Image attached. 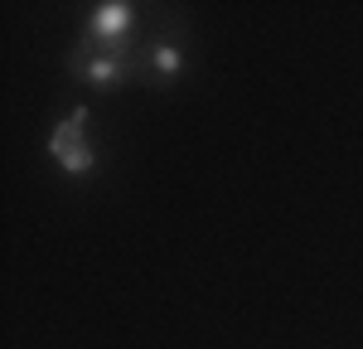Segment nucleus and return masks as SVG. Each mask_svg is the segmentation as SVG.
I'll use <instances>...</instances> for the list:
<instances>
[{
  "label": "nucleus",
  "instance_id": "nucleus-4",
  "mask_svg": "<svg viewBox=\"0 0 363 349\" xmlns=\"http://www.w3.org/2000/svg\"><path fill=\"white\" fill-rule=\"evenodd\" d=\"M184 68H189V39H184L179 25H169L165 34H155V39L140 49V83L169 87V83H179Z\"/></svg>",
  "mask_w": 363,
  "mask_h": 349
},
{
  "label": "nucleus",
  "instance_id": "nucleus-1",
  "mask_svg": "<svg viewBox=\"0 0 363 349\" xmlns=\"http://www.w3.org/2000/svg\"><path fill=\"white\" fill-rule=\"evenodd\" d=\"M68 73L87 83L92 92H112V87H126V83H140V49H73L68 54Z\"/></svg>",
  "mask_w": 363,
  "mask_h": 349
},
{
  "label": "nucleus",
  "instance_id": "nucleus-2",
  "mask_svg": "<svg viewBox=\"0 0 363 349\" xmlns=\"http://www.w3.org/2000/svg\"><path fill=\"white\" fill-rule=\"evenodd\" d=\"M87 121H92V112L83 107H73V112L63 116L54 126V136H49V155H54V165L68 179H92L97 174V145H92V136H87Z\"/></svg>",
  "mask_w": 363,
  "mask_h": 349
},
{
  "label": "nucleus",
  "instance_id": "nucleus-3",
  "mask_svg": "<svg viewBox=\"0 0 363 349\" xmlns=\"http://www.w3.org/2000/svg\"><path fill=\"white\" fill-rule=\"evenodd\" d=\"M136 29H140V10L131 0H102V5H87L83 10L78 44L83 49H131Z\"/></svg>",
  "mask_w": 363,
  "mask_h": 349
}]
</instances>
